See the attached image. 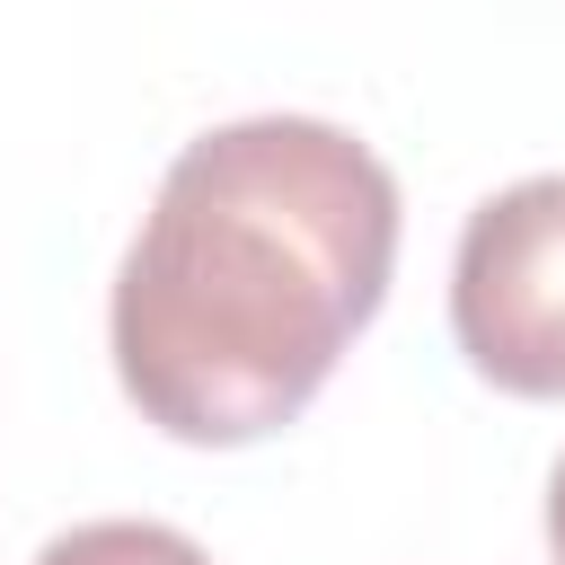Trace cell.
I'll return each mask as SVG.
<instances>
[{"label":"cell","mask_w":565,"mask_h":565,"mask_svg":"<svg viewBox=\"0 0 565 565\" xmlns=\"http://www.w3.org/2000/svg\"><path fill=\"white\" fill-rule=\"evenodd\" d=\"M35 565H212V556L168 521H79V530L44 539Z\"/></svg>","instance_id":"obj_3"},{"label":"cell","mask_w":565,"mask_h":565,"mask_svg":"<svg viewBox=\"0 0 565 565\" xmlns=\"http://www.w3.org/2000/svg\"><path fill=\"white\" fill-rule=\"evenodd\" d=\"M547 556L565 565V459H556V477H547Z\"/></svg>","instance_id":"obj_4"},{"label":"cell","mask_w":565,"mask_h":565,"mask_svg":"<svg viewBox=\"0 0 565 565\" xmlns=\"http://www.w3.org/2000/svg\"><path fill=\"white\" fill-rule=\"evenodd\" d=\"M397 274V177L318 115H247L185 141L141 212L106 344L168 441L238 450L282 433Z\"/></svg>","instance_id":"obj_1"},{"label":"cell","mask_w":565,"mask_h":565,"mask_svg":"<svg viewBox=\"0 0 565 565\" xmlns=\"http://www.w3.org/2000/svg\"><path fill=\"white\" fill-rule=\"evenodd\" d=\"M450 335L503 397H565V177H521L468 212Z\"/></svg>","instance_id":"obj_2"}]
</instances>
